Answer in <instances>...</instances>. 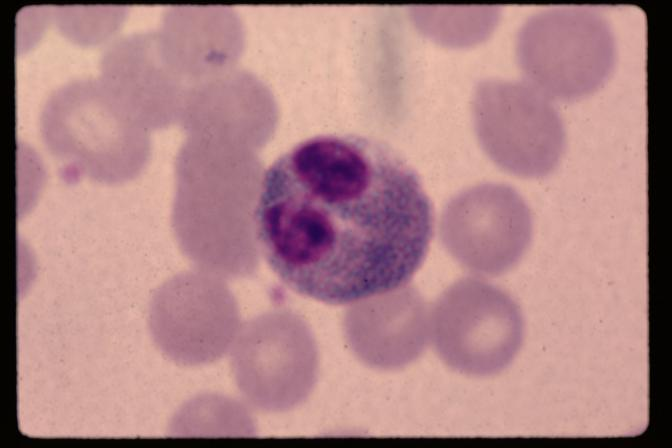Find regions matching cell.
Wrapping results in <instances>:
<instances>
[{
  "instance_id": "1",
  "label": "cell",
  "mask_w": 672,
  "mask_h": 448,
  "mask_svg": "<svg viewBox=\"0 0 672 448\" xmlns=\"http://www.w3.org/2000/svg\"><path fill=\"white\" fill-rule=\"evenodd\" d=\"M433 225L416 170L391 146L355 134L313 136L279 155L262 174L252 215L271 271L328 305L407 285Z\"/></svg>"
},
{
  "instance_id": "2",
  "label": "cell",
  "mask_w": 672,
  "mask_h": 448,
  "mask_svg": "<svg viewBox=\"0 0 672 448\" xmlns=\"http://www.w3.org/2000/svg\"><path fill=\"white\" fill-rule=\"evenodd\" d=\"M40 123L44 143L68 181L88 177L123 183L135 178L147 160L146 125L100 76L56 89Z\"/></svg>"
},
{
  "instance_id": "3",
  "label": "cell",
  "mask_w": 672,
  "mask_h": 448,
  "mask_svg": "<svg viewBox=\"0 0 672 448\" xmlns=\"http://www.w3.org/2000/svg\"><path fill=\"white\" fill-rule=\"evenodd\" d=\"M517 56L532 86L548 98L570 101L606 81L615 63V39L608 21L593 9L551 8L523 24Z\"/></svg>"
},
{
  "instance_id": "4",
  "label": "cell",
  "mask_w": 672,
  "mask_h": 448,
  "mask_svg": "<svg viewBox=\"0 0 672 448\" xmlns=\"http://www.w3.org/2000/svg\"><path fill=\"white\" fill-rule=\"evenodd\" d=\"M516 301L477 278L451 284L431 308V341L440 359L462 374L486 377L507 368L524 340Z\"/></svg>"
},
{
  "instance_id": "5",
  "label": "cell",
  "mask_w": 672,
  "mask_h": 448,
  "mask_svg": "<svg viewBox=\"0 0 672 448\" xmlns=\"http://www.w3.org/2000/svg\"><path fill=\"white\" fill-rule=\"evenodd\" d=\"M230 365L243 401L252 409L283 413L301 405L318 378L315 339L298 317H265L234 341Z\"/></svg>"
},
{
  "instance_id": "6",
  "label": "cell",
  "mask_w": 672,
  "mask_h": 448,
  "mask_svg": "<svg viewBox=\"0 0 672 448\" xmlns=\"http://www.w3.org/2000/svg\"><path fill=\"white\" fill-rule=\"evenodd\" d=\"M474 116L482 147L503 169L538 178L558 165L565 149L563 121L550 98L530 83H483Z\"/></svg>"
},
{
  "instance_id": "7",
  "label": "cell",
  "mask_w": 672,
  "mask_h": 448,
  "mask_svg": "<svg viewBox=\"0 0 672 448\" xmlns=\"http://www.w3.org/2000/svg\"><path fill=\"white\" fill-rule=\"evenodd\" d=\"M533 232L531 211L505 184L486 183L460 192L446 206L440 224L442 244L466 270L498 276L527 251Z\"/></svg>"
},
{
  "instance_id": "8",
  "label": "cell",
  "mask_w": 672,
  "mask_h": 448,
  "mask_svg": "<svg viewBox=\"0 0 672 448\" xmlns=\"http://www.w3.org/2000/svg\"><path fill=\"white\" fill-rule=\"evenodd\" d=\"M149 326L161 353L181 366L211 364L235 341L231 297L207 274H181L165 283L152 299Z\"/></svg>"
},
{
  "instance_id": "9",
  "label": "cell",
  "mask_w": 672,
  "mask_h": 448,
  "mask_svg": "<svg viewBox=\"0 0 672 448\" xmlns=\"http://www.w3.org/2000/svg\"><path fill=\"white\" fill-rule=\"evenodd\" d=\"M345 338L365 366L392 371L417 360L431 341V308L413 287L397 289L349 305Z\"/></svg>"
},
{
  "instance_id": "10",
  "label": "cell",
  "mask_w": 672,
  "mask_h": 448,
  "mask_svg": "<svg viewBox=\"0 0 672 448\" xmlns=\"http://www.w3.org/2000/svg\"><path fill=\"white\" fill-rule=\"evenodd\" d=\"M171 425L172 432L181 434L216 432L253 436L256 432L251 408L244 401L215 394L199 395L188 401Z\"/></svg>"
}]
</instances>
